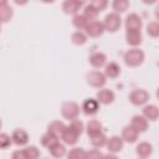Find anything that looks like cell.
I'll return each instance as SVG.
<instances>
[{"label": "cell", "mask_w": 159, "mask_h": 159, "mask_svg": "<svg viewBox=\"0 0 159 159\" xmlns=\"http://www.w3.org/2000/svg\"><path fill=\"white\" fill-rule=\"evenodd\" d=\"M88 62L92 67L94 68H102L106 63H107V55L104 52H101V51H97V52H93L89 58H88Z\"/></svg>", "instance_id": "9a60e30c"}, {"label": "cell", "mask_w": 159, "mask_h": 159, "mask_svg": "<svg viewBox=\"0 0 159 159\" xmlns=\"http://www.w3.org/2000/svg\"><path fill=\"white\" fill-rule=\"evenodd\" d=\"M48 153L53 158H62L66 155V147H65V144L57 142L56 144H53L52 147L48 148Z\"/></svg>", "instance_id": "484cf974"}, {"label": "cell", "mask_w": 159, "mask_h": 159, "mask_svg": "<svg viewBox=\"0 0 159 159\" xmlns=\"http://www.w3.org/2000/svg\"><path fill=\"white\" fill-rule=\"evenodd\" d=\"M88 21H91V20H88L83 14H76V15H73V19H72V25L77 29V30H84V27H86V25L88 24Z\"/></svg>", "instance_id": "83f0119b"}, {"label": "cell", "mask_w": 159, "mask_h": 159, "mask_svg": "<svg viewBox=\"0 0 159 159\" xmlns=\"http://www.w3.org/2000/svg\"><path fill=\"white\" fill-rule=\"evenodd\" d=\"M9 4V0H0V5H6Z\"/></svg>", "instance_id": "60d3db41"}, {"label": "cell", "mask_w": 159, "mask_h": 159, "mask_svg": "<svg viewBox=\"0 0 159 159\" xmlns=\"http://www.w3.org/2000/svg\"><path fill=\"white\" fill-rule=\"evenodd\" d=\"M67 157H68V159H84L86 158V150L83 148L76 147L68 152Z\"/></svg>", "instance_id": "4dcf8cb0"}, {"label": "cell", "mask_w": 159, "mask_h": 159, "mask_svg": "<svg viewBox=\"0 0 159 159\" xmlns=\"http://www.w3.org/2000/svg\"><path fill=\"white\" fill-rule=\"evenodd\" d=\"M123 60L128 67H139L145 60V53L139 47H132L125 51Z\"/></svg>", "instance_id": "6da1fadb"}, {"label": "cell", "mask_w": 159, "mask_h": 159, "mask_svg": "<svg viewBox=\"0 0 159 159\" xmlns=\"http://www.w3.org/2000/svg\"><path fill=\"white\" fill-rule=\"evenodd\" d=\"M60 138L63 140L65 144H67V145H75V144L78 142L80 135H78L72 128H70L68 125H66V128H65V130L62 132V134L60 135Z\"/></svg>", "instance_id": "2e32d148"}, {"label": "cell", "mask_w": 159, "mask_h": 159, "mask_svg": "<svg viewBox=\"0 0 159 159\" xmlns=\"http://www.w3.org/2000/svg\"><path fill=\"white\" fill-rule=\"evenodd\" d=\"M101 109V103L97 101V98H86L82 104H81V111L86 114V116H94L99 112Z\"/></svg>", "instance_id": "52a82bcc"}, {"label": "cell", "mask_w": 159, "mask_h": 159, "mask_svg": "<svg viewBox=\"0 0 159 159\" xmlns=\"http://www.w3.org/2000/svg\"><path fill=\"white\" fill-rule=\"evenodd\" d=\"M147 34L150 36V37H154L157 39L159 36V24L157 21H150L148 25H147Z\"/></svg>", "instance_id": "d6a6232c"}, {"label": "cell", "mask_w": 159, "mask_h": 159, "mask_svg": "<svg viewBox=\"0 0 159 159\" xmlns=\"http://www.w3.org/2000/svg\"><path fill=\"white\" fill-rule=\"evenodd\" d=\"M86 80H87V83H88L91 87H93V88H102V87H104L106 83H107V77H106V75H104L103 72L98 71V70L88 72Z\"/></svg>", "instance_id": "5b68a950"}, {"label": "cell", "mask_w": 159, "mask_h": 159, "mask_svg": "<svg viewBox=\"0 0 159 159\" xmlns=\"http://www.w3.org/2000/svg\"><path fill=\"white\" fill-rule=\"evenodd\" d=\"M108 0H91V5L96 9V10H98L99 12H102L103 10H106L107 9V6H108Z\"/></svg>", "instance_id": "e575fe53"}, {"label": "cell", "mask_w": 159, "mask_h": 159, "mask_svg": "<svg viewBox=\"0 0 159 159\" xmlns=\"http://www.w3.org/2000/svg\"><path fill=\"white\" fill-rule=\"evenodd\" d=\"M96 98H97V101L101 103V104H111V103H113L114 102V99H116V94H114V92L112 91V89H109V88H99V91L97 92V94H96Z\"/></svg>", "instance_id": "4fadbf2b"}, {"label": "cell", "mask_w": 159, "mask_h": 159, "mask_svg": "<svg viewBox=\"0 0 159 159\" xmlns=\"http://www.w3.org/2000/svg\"><path fill=\"white\" fill-rule=\"evenodd\" d=\"M128 99H129V102H130L133 106L142 107V106H144L145 103L149 102L150 94H149V92L145 91L144 88H135V89H133V91L129 93Z\"/></svg>", "instance_id": "277c9868"}, {"label": "cell", "mask_w": 159, "mask_h": 159, "mask_svg": "<svg viewBox=\"0 0 159 159\" xmlns=\"http://www.w3.org/2000/svg\"><path fill=\"white\" fill-rule=\"evenodd\" d=\"M76 1H77V2H78V4L81 5V6H82V5H84V4H86V2L88 1V0H76Z\"/></svg>", "instance_id": "f35d334b"}, {"label": "cell", "mask_w": 159, "mask_h": 159, "mask_svg": "<svg viewBox=\"0 0 159 159\" xmlns=\"http://www.w3.org/2000/svg\"><path fill=\"white\" fill-rule=\"evenodd\" d=\"M65 128H66V124L62 122V120H53V122H51L50 124H48V127H47V130H50V132H52L53 134H56V135H61L62 134V132L65 130Z\"/></svg>", "instance_id": "f546056e"}, {"label": "cell", "mask_w": 159, "mask_h": 159, "mask_svg": "<svg viewBox=\"0 0 159 159\" xmlns=\"http://www.w3.org/2000/svg\"><path fill=\"white\" fill-rule=\"evenodd\" d=\"M11 144H12L11 135H9L7 133L0 132V149H7L11 147Z\"/></svg>", "instance_id": "836d02e7"}, {"label": "cell", "mask_w": 159, "mask_h": 159, "mask_svg": "<svg viewBox=\"0 0 159 159\" xmlns=\"http://www.w3.org/2000/svg\"><path fill=\"white\" fill-rule=\"evenodd\" d=\"M125 41L132 47H138L143 42V35L140 30H125Z\"/></svg>", "instance_id": "7c38bea8"}, {"label": "cell", "mask_w": 159, "mask_h": 159, "mask_svg": "<svg viewBox=\"0 0 159 159\" xmlns=\"http://www.w3.org/2000/svg\"><path fill=\"white\" fill-rule=\"evenodd\" d=\"M11 139H12V143L17 147H22V145H26L30 140V135L29 133L22 129V128H17L12 132L11 134Z\"/></svg>", "instance_id": "8fae6325"}, {"label": "cell", "mask_w": 159, "mask_h": 159, "mask_svg": "<svg viewBox=\"0 0 159 159\" xmlns=\"http://www.w3.org/2000/svg\"><path fill=\"white\" fill-rule=\"evenodd\" d=\"M89 138V142L92 144L93 148L96 149H99V148H103L106 145V142H107V135L102 132V133H98L96 135H92V137H88Z\"/></svg>", "instance_id": "cb8c5ba5"}, {"label": "cell", "mask_w": 159, "mask_h": 159, "mask_svg": "<svg viewBox=\"0 0 159 159\" xmlns=\"http://www.w3.org/2000/svg\"><path fill=\"white\" fill-rule=\"evenodd\" d=\"M84 130H86L88 137H92V135H96V134L103 132V124L98 119H91L87 122Z\"/></svg>", "instance_id": "d6986e66"}, {"label": "cell", "mask_w": 159, "mask_h": 159, "mask_svg": "<svg viewBox=\"0 0 159 159\" xmlns=\"http://www.w3.org/2000/svg\"><path fill=\"white\" fill-rule=\"evenodd\" d=\"M153 153V145L149 143V142H140L137 147H135V154L139 157V158H148L150 157Z\"/></svg>", "instance_id": "ffe728a7"}, {"label": "cell", "mask_w": 159, "mask_h": 159, "mask_svg": "<svg viewBox=\"0 0 159 159\" xmlns=\"http://www.w3.org/2000/svg\"><path fill=\"white\" fill-rule=\"evenodd\" d=\"M83 31L86 32V35L88 37H99L104 32V26H103L102 21H99V20L96 19V20L88 21V24L86 25V27H84Z\"/></svg>", "instance_id": "8992f818"}, {"label": "cell", "mask_w": 159, "mask_h": 159, "mask_svg": "<svg viewBox=\"0 0 159 159\" xmlns=\"http://www.w3.org/2000/svg\"><path fill=\"white\" fill-rule=\"evenodd\" d=\"M120 137H122V139H123L124 143L133 144V143H135V142L138 140V138H139V132H138L135 128H133L130 124H128V125L123 127Z\"/></svg>", "instance_id": "30bf717a"}, {"label": "cell", "mask_w": 159, "mask_h": 159, "mask_svg": "<svg viewBox=\"0 0 159 159\" xmlns=\"http://www.w3.org/2000/svg\"><path fill=\"white\" fill-rule=\"evenodd\" d=\"M81 5L76 0H63L62 2V10L67 15H76L80 12Z\"/></svg>", "instance_id": "7402d4cb"}, {"label": "cell", "mask_w": 159, "mask_h": 159, "mask_svg": "<svg viewBox=\"0 0 159 159\" xmlns=\"http://www.w3.org/2000/svg\"><path fill=\"white\" fill-rule=\"evenodd\" d=\"M103 26H104V31L108 32H117L120 26H122V17L120 14H117L114 11L107 14L102 21Z\"/></svg>", "instance_id": "7a4b0ae2"}, {"label": "cell", "mask_w": 159, "mask_h": 159, "mask_svg": "<svg viewBox=\"0 0 159 159\" xmlns=\"http://www.w3.org/2000/svg\"><path fill=\"white\" fill-rule=\"evenodd\" d=\"M103 67H104L103 73L106 75L107 78H117V77L120 75V72H122L120 66H119L117 62H113V61L107 62Z\"/></svg>", "instance_id": "ac0fdd59"}, {"label": "cell", "mask_w": 159, "mask_h": 159, "mask_svg": "<svg viewBox=\"0 0 159 159\" xmlns=\"http://www.w3.org/2000/svg\"><path fill=\"white\" fill-rule=\"evenodd\" d=\"M29 1H30V0H14V2H15L16 5H19V6H24V5H26Z\"/></svg>", "instance_id": "8d00e7d4"}, {"label": "cell", "mask_w": 159, "mask_h": 159, "mask_svg": "<svg viewBox=\"0 0 159 159\" xmlns=\"http://www.w3.org/2000/svg\"><path fill=\"white\" fill-rule=\"evenodd\" d=\"M21 150H22V154H24V159H36L41 155V152L36 145L25 147Z\"/></svg>", "instance_id": "f1b7e54d"}, {"label": "cell", "mask_w": 159, "mask_h": 159, "mask_svg": "<svg viewBox=\"0 0 159 159\" xmlns=\"http://www.w3.org/2000/svg\"><path fill=\"white\" fill-rule=\"evenodd\" d=\"M14 16V10L12 7L6 4V5H0V22L6 24L9 22Z\"/></svg>", "instance_id": "603a6c76"}, {"label": "cell", "mask_w": 159, "mask_h": 159, "mask_svg": "<svg viewBox=\"0 0 159 159\" xmlns=\"http://www.w3.org/2000/svg\"><path fill=\"white\" fill-rule=\"evenodd\" d=\"M42 2H45V4H52V2H55L56 0H41Z\"/></svg>", "instance_id": "ab89813d"}, {"label": "cell", "mask_w": 159, "mask_h": 159, "mask_svg": "<svg viewBox=\"0 0 159 159\" xmlns=\"http://www.w3.org/2000/svg\"><path fill=\"white\" fill-rule=\"evenodd\" d=\"M99 157H103L99 149H92L91 152H86V158H99Z\"/></svg>", "instance_id": "d590c367"}, {"label": "cell", "mask_w": 159, "mask_h": 159, "mask_svg": "<svg viewBox=\"0 0 159 159\" xmlns=\"http://www.w3.org/2000/svg\"><path fill=\"white\" fill-rule=\"evenodd\" d=\"M88 40V36L86 35V32L83 30H76L72 35H71V41L72 43L77 45V46H82L87 42Z\"/></svg>", "instance_id": "d4e9b609"}, {"label": "cell", "mask_w": 159, "mask_h": 159, "mask_svg": "<svg viewBox=\"0 0 159 159\" xmlns=\"http://www.w3.org/2000/svg\"><path fill=\"white\" fill-rule=\"evenodd\" d=\"M130 125L133 128H135L139 132V134H140V133H144V132L148 130V128H149V120L144 116H142V114H135V116L132 117Z\"/></svg>", "instance_id": "5bb4252c"}, {"label": "cell", "mask_w": 159, "mask_h": 159, "mask_svg": "<svg viewBox=\"0 0 159 159\" xmlns=\"http://www.w3.org/2000/svg\"><path fill=\"white\" fill-rule=\"evenodd\" d=\"M129 6H130V1L129 0H113L112 1V9L117 14L125 12L129 9Z\"/></svg>", "instance_id": "4316f807"}, {"label": "cell", "mask_w": 159, "mask_h": 159, "mask_svg": "<svg viewBox=\"0 0 159 159\" xmlns=\"http://www.w3.org/2000/svg\"><path fill=\"white\" fill-rule=\"evenodd\" d=\"M80 112H81V106L75 102V101H68V102H65L62 104V108H61V114L65 119L67 120H73L76 118H78L80 116Z\"/></svg>", "instance_id": "3957f363"}, {"label": "cell", "mask_w": 159, "mask_h": 159, "mask_svg": "<svg viewBox=\"0 0 159 159\" xmlns=\"http://www.w3.org/2000/svg\"><path fill=\"white\" fill-rule=\"evenodd\" d=\"M88 20H96L97 19V16H98V14H99V11L98 10H96L91 4H87L86 6H84V9H83V12H82Z\"/></svg>", "instance_id": "1f68e13d"}, {"label": "cell", "mask_w": 159, "mask_h": 159, "mask_svg": "<svg viewBox=\"0 0 159 159\" xmlns=\"http://www.w3.org/2000/svg\"><path fill=\"white\" fill-rule=\"evenodd\" d=\"M145 5H154V4H157L158 2V0H142Z\"/></svg>", "instance_id": "74e56055"}, {"label": "cell", "mask_w": 159, "mask_h": 159, "mask_svg": "<svg viewBox=\"0 0 159 159\" xmlns=\"http://www.w3.org/2000/svg\"><path fill=\"white\" fill-rule=\"evenodd\" d=\"M142 116H144L148 120H152V122H155L159 117V108L157 104H148L145 103L143 106V109H142Z\"/></svg>", "instance_id": "e0dca14e"}, {"label": "cell", "mask_w": 159, "mask_h": 159, "mask_svg": "<svg viewBox=\"0 0 159 159\" xmlns=\"http://www.w3.org/2000/svg\"><path fill=\"white\" fill-rule=\"evenodd\" d=\"M104 147L107 148V150L109 153L117 154V153H119L123 149L124 142H123L122 137H119V135H112V137L107 138V142H106V145Z\"/></svg>", "instance_id": "ba28073f"}, {"label": "cell", "mask_w": 159, "mask_h": 159, "mask_svg": "<svg viewBox=\"0 0 159 159\" xmlns=\"http://www.w3.org/2000/svg\"><path fill=\"white\" fill-rule=\"evenodd\" d=\"M1 127H2V122H1V119H0V129H1Z\"/></svg>", "instance_id": "b9f144b4"}, {"label": "cell", "mask_w": 159, "mask_h": 159, "mask_svg": "<svg viewBox=\"0 0 159 159\" xmlns=\"http://www.w3.org/2000/svg\"><path fill=\"white\" fill-rule=\"evenodd\" d=\"M40 142H41V145H42V147H45V148L48 149L50 147H52L53 144H56L57 142H60V137L56 135V134H53L52 132L47 130L46 133H43V134L41 135Z\"/></svg>", "instance_id": "44dd1931"}, {"label": "cell", "mask_w": 159, "mask_h": 159, "mask_svg": "<svg viewBox=\"0 0 159 159\" xmlns=\"http://www.w3.org/2000/svg\"><path fill=\"white\" fill-rule=\"evenodd\" d=\"M0 31H1V22H0Z\"/></svg>", "instance_id": "7bdbcfd3"}, {"label": "cell", "mask_w": 159, "mask_h": 159, "mask_svg": "<svg viewBox=\"0 0 159 159\" xmlns=\"http://www.w3.org/2000/svg\"><path fill=\"white\" fill-rule=\"evenodd\" d=\"M124 26H125V30H142L143 20L138 14L132 12V14L127 15V17L124 20Z\"/></svg>", "instance_id": "9c48e42d"}]
</instances>
